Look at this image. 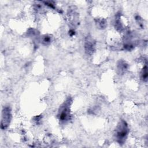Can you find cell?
<instances>
[{"mask_svg": "<svg viewBox=\"0 0 148 148\" xmlns=\"http://www.w3.org/2000/svg\"><path fill=\"white\" fill-rule=\"evenodd\" d=\"M141 77H142V79L145 82H146L147 80V67L146 65H145V66L143 67L142 71Z\"/></svg>", "mask_w": 148, "mask_h": 148, "instance_id": "6", "label": "cell"}, {"mask_svg": "<svg viewBox=\"0 0 148 148\" xmlns=\"http://www.w3.org/2000/svg\"><path fill=\"white\" fill-rule=\"evenodd\" d=\"M50 42H51V38L50 36L46 35L43 37V43L46 45V44L49 43Z\"/></svg>", "mask_w": 148, "mask_h": 148, "instance_id": "7", "label": "cell"}, {"mask_svg": "<svg viewBox=\"0 0 148 148\" xmlns=\"http://www.w3.org/2000/svg\"><path fill=\"white\" fill-rule=\"evenodd\" d=\"M85 51L87 54L91 55L93 53L95 48V43L93 39L90 36H87L84 43Z\"/></svg>", "mask_w": 148, "mask_h": 148, "instance_id": "4", "label": "cell"}, {"mask_svg": "<svg viewBox=\"0 0 148 148\" xmlns=\"http://www.w3.org/2000/svg\"><path fill=\"white\" fill-rule=\"evenodd\" d=\"M12 119L11 109L9 106H5L2 111L1 127L2 130L6 129L10 124Z\"/></svg>", "mask_w": 148, "mask_h": 148, "instance_id": "3", "label": "cell"}, {"mask_svg": "<svg viewBox=\"0 0 148 148\" xmlns=\"http://www.w3.org/2000/svg\"><path fill=\"white\" fill-rule=\"evenodd\" d=\"M128 131L127 123L124 120H121L117 126L115 133V137L119 143L123 144L125 142Z\"/></svg>", "mask_w": 148, "mask_h": 148, "instance_id": "1", "label": "cell"}, {"mask_svg": "<svg viewBox=\"0 0 148 148\" xmlns=\"http://www.w3.org/2000/svg\"><path fill=\"white\" fill-rule=\"evenodd\" d=\"M72 103L71 98H68L66 101L60 106L58 111V116L59 120L61 121L65 122L68 121L70 119V106Z\"/></svg>", "mask_w": 148, "mask_h": 148, "instance_id": "2", "label": "cell"}, {"mask_svg": "<svg viewBox=\"0 0 148 148\" xmlns=\"http://www.w3.org/2000/svg\"><path fill=\"white\" fill-rule=\"evenodd\" d=\"M118 70L120 71V73H124L128 68V65L127 64L123 61H119L118 65H117Z\"/></svg>", "mask_w": 148, "mask_h": 148, "instance_id": "5", "label": "cell"}]
</instances>
